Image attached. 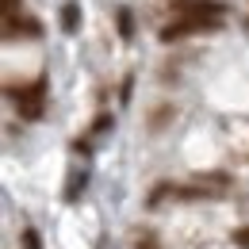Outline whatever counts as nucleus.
Here are the masks:
<instances>
[{"label": "nucleus", "instance_id": "nucleus-8", "mask_svg": "<svg viewBox=\"0 0 249 249\" xmlns=\"http://www.w3.org/2000/svg\"><path fill=\"white\" fill-rule=\"evenodd\" d=\"M107 126H111V115H100V119H96V123H92V130H96V134H100V130H107Z\"/></svg>", "mask_w": 249, "mask_h": 249}, {"label": "nucleus", "instance_id": "nucleus-6", "mask_svg": "<svg viewBox=\"0 0 249 249\" xmlns=\"http://www.w3.org/2000/svg\"><path fill=\"white\" fill-rule=\"evenodd\" d=\"M85 188V173H77L73 180H69V192H65V199H77V192Z\"/></svg>", "mask_w": 249, "mask_h": 249}, {"label": "nucleus", "instance_id": "nucleus-1", "mask_svg": "<svg viewBox=\"0 0 249 249\" xmlns=\"http://www.w3.org/2000/svg\"><path fill=\"white\" fill-rule=\"evenodd\" d=\"M8 96H12V104L23 119H42V111H46V81L42 77L23 85V89H8Z\"/></svg>", "mask_w": 249, "mask_h": 249}, {"label": "nucleus", "instance_id": "nucleus-7", "mask_svg": "<svg viewBox=\"0 0 249 249\" xmlns=\"http://www.w3.org/2000/svg\"><path fill=\"white\" fill-rule=\"evenodd\" d=\"M234 242L242 249H249V226H242V230H234Z\"/></svg>", "mask_w": 249, "mask_h": 249}, {"label": "nucleus", "instance_id": "nucleus-5", "mask_svg": "<svg viewBox=\"0 0 249 249\" xmlns=\"http://www.w3.org/2000/svg\"><path fill=\"white\" fill-rule=\"evenodd\" d=\"M19 242H23V249H42V242H38V234H35V230H23V234H19Z\"/></svg>", "mask_w": 249, "mask_h": 249}, {"label": "nucleus", "instance_id": "nucleus-3", "mask_svg": "<svg viewBox=\"0 0 249 249\" xmlns=\"http://www.w3.org/2000/svg\"><path fill=\"white\" fill-rule=\"evenodd\" d=\"M115 19H119V35H123V38H134V16H130V8H119Z\"/></svg>", "mask_w": 249, "mask_h": 249}, {"label": "nucleus", "instance_id": "nucleus-9", "mask_svg": "<svg viewBox=\"0 0 249 249\" xmlns=\"http://www.w3.org/2000/svg\"><path fill=\"white\" fill-rule=\"evenodd\" d=\"M192 4H203V0H177V8H192Z\"/></svg>", "mask_w": 249, "mask_h": 249}, {"label": "nucleus", "instance_id": "nucleus-2", "mask_svg": "<svg viewBox=\"0 0 249 249\" xmlns=\"http://www.w3.org/2000/svg\"><path fill=\"white\" fill-rule=\"evenodd\" d=\"M77 27H81V8H77V4L69 0V4L62 8V31H69V35H73Z\"/></svg>", "mask_w": 249, "mask_h": 249}, {"label": "nucleus", "instance_id": "nucleus-4", "mask_svg": "<svg viewBox=\"0 0 249 249\" xmlns=\"http://www.w3.org/2000/svg\"><path fill=\"white\" fill-rule=\"evenodd\" d=\"M138 249H161V242H157L154 230H142V238H138Z\"/></svg>", "mask_w": 249, "mask_h": 249}]
</instances>
